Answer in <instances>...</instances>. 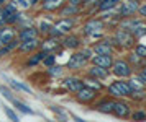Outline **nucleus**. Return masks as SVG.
<instances>
[{"label": "nucleus", "mask_w": 146, "mask_h": 122, "mask_svg": "<svg viewBox=\"0 0 146 122\" xmlns=\"http://www.w3.org/2000/svg\"><path fill=\"white\" fill-rule=\"evenodd\" d=\"M89 59H90V51H89V49H84V51H80V52H76V54H72L71 59L67 60V69H72V70L82 69V67L87 64Z\"/></svg>", "instance_id": "nucleus-1"}, {"label": "nucleus", "mask_w": 146, "mask_h": 122, "mask_svg": "<svg viewBox=\"0 0 146 122\" xmlns=\"http://www.w3.org/2000/svg\"><path fill=\"white\" fill-rule=\"evenodd\" d=\"M108 91H110V95L113 96H128V95H131V88H130V85L126 83V82H113L110 86H108Z\"/></svg>", "instance_id": "nucleus-2"}, {"label": "nucleus", "mask_w": 146, "mask_h": 122, "mask_svg": "<svg viewBox=\"0 0 146 122\" xmlns=\"http://www.w3.org/2000/svg\"><path fill=\"white\" fill-rule=\"evenodd\" d=\"M110 69H112L113 75H117V77H120V78H126V77L131 75V69H130L128 62H125V60H117V62H113Z\"/></svg>", "instance_id": "nucleus-3"}, {"label": "nucleus", "mask_w": 146, "mask_h": 122, "mask_svg": "<svg viewBox=\"0 0 146 122\" xmlns=\"http://www.w3.org/2000/svg\"><path fill=\"white\" fill-rule=\"evenodd\" d=\"M115 41H117L121 47H130V46L135 42V36H133L128 29L120 28L118 31H117V34H115Z\"/></svg>", "instance_id": "nucleus-4"}, {"label": "nucleus", "mask_w": 146, "mask_h": 122, "mask_svg": "<svg viewBox=\"0 0 146 122\" xmlns=\"http://www.w3.org/2000/svg\"><path fill=\"white\" fill-rule=\"evenodd\" d=\"M138 7H139V2L138 0H126L125 3H121L120 7V16H131L135 15V12H138Z\"/></svg>", "instance_id": "nucleus-5"}, {"label": "nucleus", "mask_w": 146, "mask_h": 122, "mask_svg": "<svg viewBox=\"0 0 146 122\" xmlns=\"http://www.w3.org/2000/svg\"><path fill=\"white\" fill-rule=\"evenodd\" d=\"M95 96H97L95 95V90L90 88V86H87V85H82L79 90H77V98H79V101H82V103H90Z\"/></svg>", "instance_id": "nucleus-6"}, {"label": "nucleus", "mask_w": 146, "mask_h": 122, "mask_svg": "<svg viewBox=\"0 0 146 122\" xmlns=\"http://www.w3.org/2000/svg\"><path fill=\"white\" fill-rule=\"evenodd\" d=\"M104 29V21L102 20H90V21H87L86 25H84V29L82 31L86 33V34H95V33H100Z\"/></svg>", "instance_id": "nucleus-7"}, {"label": "nucleus", "mask_w": 146, "mask_h": 122, "mask_svg": "<svg viewBox=\"0 0 146 122\" xmlns=\"http://www.w3.org/2000/svg\"><path fill=\"white\" fill-rule=\"evenodd\" d=\"M94 65H99V67H104V69H110L113 64L112 55H105V54H97L95 57H92Z\"/></svg>", "instance_id": "nucleus-8"}, {"label": "nucleus", "mask_w": 146, "mask_h": 122, "mask_svg": "<svg viewBox=\"0 0 146 122\" xmlns=\"http://www.w3.org/2000/svg\"><path fill=\"white\" fill-rule=\"evenodd\" d=\"M15 39V31L12 28H2L0 29V47L7 46L8 42H12Z\"/></svg>", "instance_id": "nucleus-9"}, {"label": "nucleus", "mask_w": 146, "mask_h": 122, "mask_svg": "<svg viewBox=\"0 0 146 122\" xmlns=\"http://www.w3.org/2000/svg\"><path fill=\"white\" fill-rule=\"evenodd\" d=\"M72 26H74V21H72V20L62 18V20H59V21H58V23L53 26V28L61 34V33H69L71 29H72Z\"/></svg>", "instance_id": "nucleus-10"}, {"label": "nucleus", "mask_w": 146, "mask_h": 122, "mask_svg": "<svg viewBox=\"0 0 146 122\" xmlns=\"http://www.w3.org/2000/svg\"><path fill=\"white\" fill-rule=\"evenodd\" d=\"M112 112H113L117 117H126L128 114H130V108H128V104H126V103L117 101V103H113Z\"/></svg>", "instance_id": "nucleus-11"}, {"label": "nucleus", "mask_w": 146, "mask_h": 122, "mask_svg": "<svg viewBox=\"0 0 146 122\" xmlns=\"http://www.w3.org/2000/svg\"><path fill=\"white\" fill-rule=\"evenodd\" d=\"M94 52L95 54H105V55H112V44L108 42V41H100L99 44L94 46Z\"/></svg>", "instance_id": "nucleus-12"}, {"label": "nucleus", "mask_w": 146, "mask_h": 122, "mask_svg": "<svg viewBox=\"0 0 146 122\" xmlns=\"http://www.w3.org/2000/svg\"><path fill=\"white\" fill-rule=\"evenodd\" d=\"M62 85H64V86H66L69 91H74V93H77V90H79L80 86L84 85V82H82V80H79V78L71 77V78H66V80L62 82Z\"/></svg>", "instance_id": "nucleus-13"}, {"label": "nucleus", "mask_w": 146, "mask_h": 122, "mask_svg": "<svg viewBox=\"0 0 146 122\" xmlns=\"http://www.w3.org/2000/svg\"><path fill=\"white\" fill-rule=\"evenodd\" d=\"M89 75L94 78H99V80H104V78L108 77V69H104V67H99V65H94L92 69L89 70Z\"/></svg>", "instance_id": "nucleus-14"}, {"label": "nucleus", "mask_w": 146, "mask_h": 122, "mask_svg": "<svg viewBox=\"0 0 146 122\" xmlns=\"http://www.w3.org/2000/svg\"><path fill=\"white\" fill-rule=\"evenodd\" d=\"M38 38V31L35 29V28H25V29H21V33L18 34V39H20L21 42L23 41H28V39H35Z\"/></svg>", "instance_id": "nucleus-15"}, {"label": "nucleus", "mask_w": 146, "mask_h": 122, "mask_svg": "<svg viewBox=\"0 0 146 122\" xmlns=\"http://www.w3.org/2000/svg\"><path fill=\"white\" fill-rule=\"evenodd\" d=\"M40 46V42H38V39L35 38V39H28V41H23L20 44V51L21 52H31L35 51L36 47Z\"/></svg>", "instance_id": "nucleus-16"}, {"label": "nucleus", "mask_w": 146, "mask_h": 122, "mask_svg": "<svg viewBox=\"0 0 146 122\" xmlns=\"http://www.w3.org/2000/svg\"><path fill=\"white\" fill-rule=\"evenodd\" d=\"M118 5V0H100L99 2V10L105 12V10H112Z\"/></svg>", "instance_id": "nucleus-17"}, {"label": "nucleus", "mask_w": 146, "mask_h": 122, "mask_svg": "<svg viewBox=\"0 0 146 122\" xmlns=\"http://www.w3.org/2000/svg\"><path fill=\"white\" fill-rule=\"evenodd\" d=\"M80 41L77 36H67L66 39H64V47H67V49H76V47H79Z\"/></svg>", "instance_id": "nucleus-18"}, {"label": "nucleus", "mask_w": 146, "mask_h": 122, "mask_svg": "<svg viewBox=\"0 0 146 122\" xmlns=\"http://www.w3.org/2000/svg\"><path fill=\"white\" fill-rule=\"evenodd\" d=\"M7 82L12 86H13L15 90H18V91H23V93H31V90H30V86H27V85H23L20 83V82H17V80H12V78H7Z\"/></svg>", "instance_id": "nucleus-19"}, {"label": "nucleus", "mask_w": 146, "mask_h": 122, "mask_svg": "<svg viewBox=\"0 0 146 122\" xmlns=\"http://www.w3.org/2000/svg\"><path fill=\"white\" fill-rule=\"evenodd\" d=\"M97 111H100V112H112L113 109V101H104V103H100L97 108H95Z\"/></svg>", "instance_id": "nucleus-20"}, {"label": "nucleus", "mask_w": 146, "mask_h": 122, "mask_svg": "<svg viewBox=\"0 0 146 122\" xmlns=\"http://www.w3.org/2000/svg\"><path fill=\"white\" fill-rule=\"evenodd\" d=\"M84 85L90 86V88H95V90H100V88H102V83L99 82V78H94V77L84 80Z\"/></svg>", "instance_id": "nucleus-21"}, {"label": "nucleus", "mask_w": 146, "mask_h": 122, "mask_svg": "<svg viewBox=\"0 0 146 122\" xmlns=\"http://www.w3.org/2000/svg\"><path fill=\"white\" fill-rule=\"evenodd\" d=\"M59 2L61 0H46V2L43 3V8H44V10H49V12H53V10H56V8L61 5Z\"/></svg>", "instance_id": "nucleus-22"}, {"label": "nucleus", "mask_w": 146, "mask_h": 122, "mask_svg": "<svg viewBox=\"0 0 146 122\" xmlns=\"http://www.w3.org/2000/svg\"><path fill=\"white\" fill-rule=\"evenodd\" d=\"M46 54H48V51H41V52H38V54H35V57L31 59V60H28V65H35V64H38L40 60H43V59L46 57Z\"/></svg>", "instance_id": "nucleus-23"}, {"label": "nucleus", "mask_w": 146, "mask_h": 122, "mask_svg": "<svg viewBox=\"0 0 146 122\" xmlns=\"http://www.w3.org/2000/svg\"><path fill=\"white\" fill-rule=\"evenodd\" d=\"M77 12H79V8H77L76 5H71V3H69V5H66L64 8H62L61 15L66 16V15H74V13H77Z\"/></svg>", "instance_id": "nucleus-24"}, {"label": "nucleus", "mask_w": 146, "mask_h": 122, "mask_svg": "<svg viewBox=\"0 0 146 122\" xmlns=\"http://www.w3.org/2000/svg\"><path fill=\"white\" fill-rule=\"evenodd\" d=\"M13 104L17 106V109H18V111H21L23 114H33V111L30 109L28 106H25V104H23V103H20V101H17L15 98H13Z\"/></svg>", "instance_id": "nucleus-25"}, {"label": "nucleus", "mask_w": 146, "mask_h": 122, "mask_svg": "<svg viewBox=\"0 0 146 122\" xmlns=\"http://www.w3.org/2000/svg\"><path fill=\"white\" fill-rule=\"evenodd\" d=\"M135 55H138L139 59H146V46L143 44L135 46Z\"/></svg>", "instance_id": "nucleus-26"}, {"label": "nucleus", "mask_w": 146, "mask_h": 122, "mask_svg": "<svg viewBox=\"0 0 146 122\" xmlns=\"http://www.w3.org/2000/svg\"><path fill=\"white\" fill-rule=\"evenodd\" d=\"M0 93H2L3 96L7 98V99H10V101H13V96H12V91L8 90L7 86H3V85H0Z\"/></svg>", "instance_id": "nucleus-27"}, {"label": "nucleus", "mask_w": 146, "mask_h": 122, "mask_svg": "<svg viewBox=\"0 0 146 122\" xmlns=\"http://www.w3.org/2000/svg\"><path fill=\"white\" fill-rule=\"evenodd\" d=\"M3 111H5V114L8 116V119H10V121H18V117H17V114H15V112H13L12 109H10L8 106H3Z\"/></svg>", "instance_id": "nucleus-28"}, {"label": "nucleus", "mask_w": 146, "mask_h": 122, "mask_svg": "<svg viewBox=\"0 0 146 122\" xmlns=\"http://www.w3.org/2000/svg\"><path fill=\"white\" fill-rule=\"evenodd\" d=\"M54 59H56V55H51V54H46V57L43 59V64L48 65V67H51V65L54 64Z\"/></svg>", "instance_id": "nucleus-29"}, {"label": "nucleus", "mask_w": 146, "mask_h": 122, "mask_svg": "<svg viewBox=\"0 0 146 122\" xmlns=\"http://www.w3.org/2000/svg\"><path fill=\"white\" fill-rule=\"evenodd\" d=\"M49 29H51L49 23H48V21H41V25H40V31H41V33H48Z\"/></svg>", "instance_id": "nucleus-30"}, {"label": "nucleus", "mask_w": 146, "mask_h": 122, "mask_svg": "<svg viewBox=\"0 0 146 122\" xmlns=\"http://www.w3.org/2000/svg\"><path fill=\"white\" fill-rule=\"evenodd\" d=\"M15 5L21 7V8H28L30 7V2H27V0H15Z\"/></svg>", "instance_id": "nucleus-31"}, {"label": "nucleus", "mask_w": 146, "mask_h": 122, "mask_svg": "<svg viewBox=\"0 0 146 122\" xmlns=\"http://www.w3.org/2000/svg\"><path fill=\"white\" fill-rule=\"evenodd\" d=\"M133 119L135 121H143V119H146V114L145 112H135L133 114Z\"/></svg>", "instance_id": "nucleus-32"}, {"label": "nucleus", "mask_w": 146, "mask_h": 122, "mask_svg": "<svg viewBox=\"0 0 146 122\" xmlns=\"http://www.w3.org/2000/svg\"><path fill=\"white\" fill-rule=\"evenodd\" d=\"M138 12H139L141 16H145V18H146V3H143V5L138 7Z\"/></svg>", "instance_id": "nucleus-33"}, {"label": "nucleus", "mask_w": 146, "mask_h": 122, "mask_svg": "<svg viewBox=\"0 0 146 122\" xmlns=\"http://www.w3.org/2000/svg\"><path fill=\"white\" fill-rule=\"evenodd\" d=\"M139 80H141V82L146 85V67L141 70V73H139Z\"/></svg>", "instance_id": "nucleus-34"}, {"label": "nucleus", "mask_w": 146, "mask_h": 122, "mask_svg": "<svg viewBox=\"0 0 146 122\" xmlns=\"http://www.w3.org/2000/svg\"><path fill=\"white\" fill-rule=\"evenodd\" d=\"M59 72H61V69H59V67H53V65H51V70H49V73H53V75L56 73V75H58Z\"/></svg>", "instance_id": "nucleus-35"}, {"label": "nucleus", "mask_w": 146, "mask_h": 122, "mask_svg": "<svg viewBox=\"0 0 146 122\" xmlns=\"http://www.w3.org/2000/svg\"><path fill=\"white\" fill-rule=\"evenodd\" d=\"M82 2H86V0H69V3L71 5H76V7H79Z\"/></svg>", "instance_id": "nucleus-36"}, {"label": "nucleus", "mask_w": 146, "mask_h": 122, "mask_svg": "<svg viewBox=\"0 0 146 122\" xmlns=\"http://www.w3.org/2000/svg\"><path fill=\"white\" fill-rule=\"evenodd\" d=\"M2 23H5V18H3V15H2V10H0V25Z\"/></svg>", "instance_id": "nucleus-37"}, {"label": "nucleus", "mask_w": 146, "mask_h": 122, "mask_svg": "<svg viewBox=\"0 0 146 122\" xmlns=\"http://www.w3.org/2000/svg\"><path fill=\"white\" fill-rule=\"evenodd\" d=\"M5 2H7V0H0V8L3 7V3H5Z\"/></svg>", "instance_id": "nucleus-38"}]
</instances>
